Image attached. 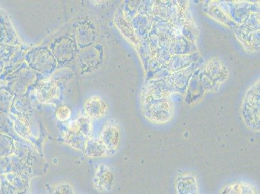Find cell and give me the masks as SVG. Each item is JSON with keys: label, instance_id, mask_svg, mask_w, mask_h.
<instances>
[{"label": "cell", "instance_id": "12", "mask_svg": "<svg viewBox=\"0 0 260 194\" xmlns=\"http://www.w3.org/2000/svg\"><path fill=\"white\" fill-rule=\"evenodd\" d=\"M32 112V105L26 96H14L11 107L10 113L18 117H24Z\"/></svg>", "mask_w": 260, "mask_h": 194}, {"label": "cell", "instance_id": "8", "mask_svg": "<svg viewBox=\"0 0 260 194\" xmlns=\"http://www.w3.org/2000/svg\"><path fill=\"white\" fill-rule=\"evenodd\" d=\"M113 173L107 166L101 164L96 169L93 178V186L99 192L110 190L113 184Z\"/></svg>", "mask_w": 260, "mask_h": 194}, {"label": "cell", "instance_id": "11", "mask_svg": "<svg viewBox=\"0 0 260 194\" xmlns=\"http://www.w3.org/2000/svg\"><path fill=\"white\" fill-rule=\"evenodd\" d=\"M112 151L108 150L100 139H87L84 147L87 157L94 158L107 157Z\"/></svg>", "mask_w": 260, "mask_h": 194}, {"label": "cell", "instance_id": "4", "mask_svg": "<svg viewBox=\"0 0 260 194\" xmlns=\"http://www.w3.org/2000/svg\"><path fill=\"white\" fill-rule=\"evenodd\" d=\"M103 46L94 44L80 50L78 56V63L81 74L90 73L98 70L103 59Z\"/></svg>", "mask_w": 260, "mask_h": 194}, {"label": "cell", "instance_id": "21", "mask_svg": "<svg viewBox=\"0 0 260 194\" xmlns=\"http://www.w3.org/2000/svg\"><path fill=\"white\" fill-rule=\"evenodd\" d=\"M13 127V124L8 115L0 112V132L7 133L9 129Z\"/></svg>", "mask_w": 260, "mask_h": 194}, {"label": "cell", "instance_id": "13", "mask_svg": "<svg viewBox=\"0 0 260 194\" xmlns=\"http://www.w3.org/2000/svg\"><path fill=\"white\" fill-rule=\"evenodd\" d=\"M9 117L13 124V128L19 136L23 138L29 139L31 136L29 125L28 124L27 118L24 117H18L9 113Z\"/></svg>", "mask_w": 260, "mask_h": 194}, {"label": "cell", "instance_id": "7", "mask_svg": "<svg viewBox=\"0 0 260 194\" xmlns=\"http://www.w3.org/2000/svg\"><path fill=\"white\" fill-rule=\"evenodd\" d=\"M0 43L20 46L22 42L8 16L0 12Z\"/></svg>", "mask_w": 260, "mask_h": 194}, {"label": "cell", "instance_id": "23", "mask_svg": "<svg viewBox=\"0 0 260 194\" xmlns=\"http://www.w3.org/2000/svg\"><path fill=\"white\" fill-rule=\"evenodd\" d=\"M5 66H6V64H5L3 61H0V75L4 72Z\"/></svg>", "mask_w": 260, "mask_h": 194}, {"label": "cell", "instance_id": "6", "mask_svg": "<svg viewBox=\"0 0 260 194\" xmlns=\"http://www.w3.org/2000/svg\"><path fill=\"white\" fill-rule=\"evenodd\" d=\"M60 87L57 81L54 79L44 80L37 84V99L41 103H53L60 94Z\"/></svg>", "mask_w": 260, "mask_h": 194}, {"label": "cell", "instance_id": "16", "mask_svg": "<svg viewBox=\"0 0 260 194\" xmlns=\"http://www.w3.org/2000/svg\"><path fill=\"white\" fill-rule=\"evenodd\" d=\"M18 49L19 46L0 43V61H3L5 64H6L10 61Z\"/></svg>", "mask_w": 260, "mask_h": 194}, {"label": "cell", "instance_id": "5", "mask_svg": "<svg viewBox=\"0 0 260 194\" xmlns=\"http://www.w3.org/2000/svg\"><path fill=\"white\" fill-rule=\"evenodd\" d=\"M74 37L80 50L92 46L98 37L95 25L89 19L80 21L75 25Z\"/></svg>", "mask_w": 260, "mask_h": 194}, {"label": "cell", "instance_id": "14", "mask_svg": "<svg viewBox=\"0 0 260 194\" xmlns=\"http://www.w3.org/2000/svg\"><path fill=\"white\" fill-rule=\"evenodd\" d=\"M178 194H196L197 192V182L194 177L188 175L182 176L177 184Z\"/></svg>", "mask_w": 260, "mask_h": 194}, {"label": "cell", "instance_id": "1", "mask_svg": "<svg viewBox=\"0 0 260 194\" xmlns=\"http://www.w3.org/2000/svg\"><path fill=\"white\" fill-rule=\"evenodd\" d=\"M24 59L28 67L35 72L44 75L53 74L58 66L53 54L46 46H39L30 49L25 54Z\"/></svg>", "mask_w": 260, "mask_h": 194}, {"label": "cell", "instance_id": "17", "mask_svg": "<svg viewBox=\"0 0 260 194\" xmlns=\"http://www.w3.org/2000/svg\"><path fill=\"white\" fill-rule=\"evenodd\" d=\"M79 123L80 127V133L83 135L86 138H88L91 136L92 132V124L90 118L87 116H83L77 120Z\"/></svg>", "mask_w": 260, "mask_h": 194}, {"label": "cell", "instance_id": "18", "mask_svg": "<svg viewBox=\"0 0 260 194\" xmlns=\"http://www.w3.org/2000/svg\"><path fill=\"white\" fill-rule=\"evenodd\" d=\"M226 194H255L254 190L246 184H235L229 187Z\"/></svg>", "mask_w": 260, "mask_h": 194}, {"label": "cell", "instance_id": "15", "mask_svg": "<svg viewBox=\"0 0 260 194\" xmlns=\"http://www.w3.org/2000/svg\"><path fill=\"white\" fill-rule=\"evenodd\" d=\"M13 98V94L6 85L0 86V112L7 115L10 113Z\"/></svg>", "mask_w": 260, "mask_h": 194}, {"label": "cell", "instance_id": "19", "mask_svg": "<svg viewBox=\"0 0 260 194\" xmlns=\"http://www.w3.org/2000/svg\"><path fill=\"white\" fill-rule=\"evenodd\" d=\"M13 140L10 137L0 132V155L11 150L13 146Z\"/></svg>", "mask_w": 260, "mask_h": 194}, {"label": "cell", "instance_id": "9", "mask_svg": "<svg viewBox=\"0 0 260 194\" xmlns=\"http://www.w3.org/2000/svg\"><path fill=\"white\" fill-rule=\"evenodd\" d=\"M85 110L87 117L90 119H100L107 114L108 106L101 96H93L86 102Z\"/></svg>", "mask_w": 260, "mask_h": 194}, {"label": "cell", "instance_id": "2", "mask_svg": "<svg viewBox=\"0 0 260 194\" xmlns=\"http://www.w3.org/2000/svg\"><path fill=\"white\" fill-rule=\"evenodd\" d=\"M38 73L22 63L15 71L6 77V86L14 96H26L28 90L36 84Z\"/></svg>", "mask_w": 260, "mask_h": 194}, {"label": "cell", "instance_id": "10", "mask_svg": "<svg viewBox=\"0 0 260 194\" xmlns=\"http://www.w3.org/2000/svg\"><path fill=\"white\" fill-rule=\"evenodd\" d=\"M100 140L111 151L118 147L120 141V130L114 123H108L102 130Z\"/></svg>", "mask_w": 260, "mask_h": 194}, {"label": "cell", "instance_id": "20", "mask_svg": "<svg viewBox=\"0 0 260 194\" xmlns=\"http://www.w3.org/2000/svg\"><path fill=\"white\" fill-rule=\"evenodd\" d=\"M56 115L59 121L66 122L70 119L72 112L68 106H61L58 109Z\"/></svg>", "mask_w": 260, "mask_h": 194}, {"label": "cell", "instance_id": "3", "mask_svg": "<svg viewBox=\"0 0 260 194\" xmlns=\"http://www.w3.org/2000/svg\"><path fill=\"white\" fill-rule=\"evenodd\" d=\"M58 65L66 66L72 63L77 55L78 47L75 37L64 33L56 37L49 47Z\"/></svg>", "mask_w": 260, "mask_h": 194}, {"label": "cell", "instance_id": "22", "mask_svg": "<svg viewBox=\"0 0 260 194\" xmlns=\"http://www.w3.org/2000/svg\"><path fill=\"white\" fill-rule=\"evenodd\" d=\"M53 194H74V191L70 184L62 183L56 186V188L54 189Z\"/></svg>", "mask_w": 260, "mask_h": 194}]
</instances>
